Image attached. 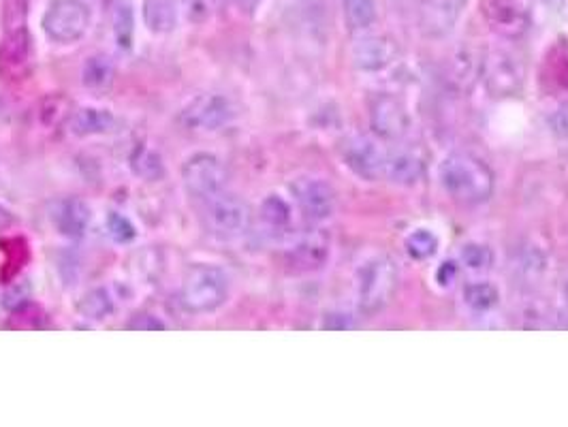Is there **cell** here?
Masks as SVG:
<instances>
[{
  "label": "cell",
  "mask_w": 568,
  "mask_h": 427,
  "mask_svg": "<svg viewBox=\"0 0 568 427\" xmlns=\"http://www.w3.org/2000/svg\"><path fill=\"white\" fill-rule=\"evenodd\" d=\"M438 182L443 191L462 205H479L494 193V173L479 156L453 152L438 165Z\"/></svg>",
  "instance_id": "6da1fadb"
},
{
  "label": "cell",
  "mask_w": 568,
  "mask_h": 427,
  "mask_svg": "<svg viewBox=\"0 0 568 427\" xmlns=\"http://www.w3.org/2000/svg\"><path fill=\"white\" fill-rule=\"evenodd\" d=\"M231 278L220 265L197 263L186 272L180 289L182 306L193 314H212L227 304Z\"/></svg>",
  "instance_id": "7a4b0ae2"
},
{
  "label": "cell",
  "mask_w": 568,
  "mask_h": 427,
  "mask_svg": "<svg viewBox=\"0 0 568 427\" xmlns=\"http://www.w3.org/2000/svg\"><path fill=\"white\" fill-rule=\"evenodd\" d=\"M398 267L387 255L368 257L355 272V297L361 312L383 310L398 289Z\"/></svg>",
  "instance_id": "3957f363"
},
{
  "label": "cell",
  "mask_w": 568,
  "mask_h": 427,
  "mask_svg": "<svg viewBox=\"0 0 568 427\" xmlns=\"http://www.w3.org/2000/svg\"><path fill=\"white\" fill-rule=\"evenodd\" d=\"M92 24V7L86 0H50L43 13V33L58 45L82 41Z\"/></svg>",
  "instance_id": "277c9868"
},
{
  "label": "cell",
  "mask_w": 568,
  "mask_h": 427,
  "mask_svg": "<svg viewBox=\"0 0 568 427\" xmlns=\"http://www.w3.org/2000/svg\"><path fill=\"white\" fill-rule=\"evenodd\" d=\"M182 182L186 193L205 205L218 195L227 193L229 173L216 154L197 152L186 158L182 167Z\"/></svg>",
  "instance_id": "5b68a950"
},
{
  "label": "cell",
  "mask_w": 568,
  "mask_h": 427,
  "mask_svg": "<svg viewBox=\"0 0 568 427\" xmlns=\"http://www.w3.org/2000/svg\"><path fill=\"white\" fill-rule=\"evenodd\" d=\"M235 118V107L218 92H203L193 97L180 112V122L188 131L216 133Z\"/></svg>",
  "instance_id": "8992f818"
},
{
  "label": "cell",
  "mask_w": 568,
  "mask_h": 427,
  "mask_svg": "<svg viewBox=\"0 0 568 427\" xmlns=\"http://www.w3.org/2000/svg\"><path fill=\"white\" fill-rule=\"evenodd\" d=\"M483 84L487 92L496 99H509L517 97L526 82V69L524 62L511 52H492L481 65Z\"/></svg>",
  "instance_id": "52a82bcc"
},
{
  "label": "cell",
  "mask_w": 568,
  "mask_h": 427,
  "mask_svg": "<svg viewBox=\"0 0 568 427\" xmlns=\"http://www.w3.org/2000/svg\"><path fill=\"white\" fill-rule=\"evenodd\" d=\"M205 220L218 240H235L246 233L250 225L248 205L235 195L223 193L205 203Z\"/></svg>",
  "instance_id": "ba28073f"
},
{
  "label": "cell",
  "mask_w": 568,
  "mask_h": 427,
  "mask_svg": "<svg viewBox=\"0 0 568 427\" xmlns=\"http://www.w3.org/2000/svg\"><path fill=\"white\" fill-rule=\"evenodd\" d=\"M340 154L344 165L361 180L374 182L385 173L387 150L372 137L366 135L346 137L340 146Z\"/></svg>",
  "instance_id": "9c48e42d"
},
{
  "label": "cell",
  "mask_w": 568,
  "mask_h": 427,
  "mask_svg": "<svg viewBox=\"0 0 568 427\" xmlns=\"http://www.w3.org/2000/svg\"><path fill=\"white\" fill-rule=\"evenodd\" d=\"M291 193L299 212H302L310 223H325V220H329L336 212V191L323 178H297L291 184Z\"/></svg>",
  "instance_id": "30bf717a"
},
{
  "label": "cell",
  "mask_w": 568,
  "mask_h": 427,
  "mask_svg": "<svg viewBox=\"0 0 568 427\" xmlns=\"http://www.w3.org/2000/svg\"><path fill=\"white\" fill-rule=\"evenodd\" d=\"M92 212L80 197H62L50 205V223L67 240H82L90 229Z\"/></svg>",
  "instance_id": "8fae6325"
},
{
  "label": "cell",
  "mask_w": 568,
  "mask_h": 427,
  "mask_svg": "<svg viewBox=\"0 0 568 427\" xmlns=\"http://www.w3.org/2000/svg\"><path fill=\"white\" fill-rule=\"evenodd\" d=\"M30 58H33V39L28 28L5 33L0 41V75L5 79H20L30 67Z\"/></svg>",
  "instance_id": "7c38bea8"
},
{
  "label": "cell",
  "mask_w": 568,
  "mask_h": 427,
  "mask_svg": "<svg viewBox=\"0 0 568 427\" xmlns=\"http://www.w3.org/2000/svg\"><path fill=\"white\" fill-rule=\"evenodd\" d=\"M485 18L504 37H519L528 28V9L524 0H485Z\"/></svg>",
  "instance_id": "4fadbf2b"
},
{
  "label": "cell",
  "mask_w": 568,
  "mask_h": 427,
  "mask_svg": "<svg viewBox=\"0 0 568 427\" xmlns=\"http://www.w3.org/2000/svg\"><path fill=\"white\" fill-rule=\"evenodd\" d=\"M353 65L364 73H376L387 69L398 56L396 45L381 35H364L353 45Z\"/></svg>",
  "instance_id": "5bb4252c"
},
{
  "label": "cell",
  "mask_w": 568,
  "mask_h": 427,
  "mask_svg": "<svg viewBox=\"0 0 568 427\" xmlns=\"http://www.w3.org/2000/svg\"><path fill=\"white\" fill-rule=\"evenodd\" d=\"M372 126L378 135L400 139L410 131V114L402 101L381 97L372 105Z\"/></svg>",
  "instance_id": "9a60e30c"
},
{
  "label": "cell",
  "mask_w": 568,
  "mask_h": 427,
  "mask_svg": "<svg viewBox=\"0 0 568 427\" xmlns=\"http://www.w3.org/2000/svg\"><path fill=\"white\" fill-rule=\"evenodd\" d=\"M116 129V116L107 107L84 105L69 118V133L75 137H97Z\"/></svg>",
  "instance_id": "2e32d148"
},
{
  "label": "cell",
  "mask_w": 568,
  "mask_h": 427,
  "mask_svg": "<svg viewBox=\"0 0 568 427\" xmlns=\"http://www.w3.org/2000/svg\"><path fill=\"white\" fill-rule=\"evenodd\" d=\"M425 173V163L423 158L406 148H398L387 152V161H385V173L393 184L398 186H415Z\"/></svg>",
  "instance_id": "e0dca14e"
},
{
  "label": "cell",
  "mask_w": 568,
  "mask_h": 427,
  "mask_svg": "<svg viewBox=\"0 0 568 427\" xmlns=\"http://www.w3.org/2000/svg\"><path fill=\"white\" fill-rule=\"evenodd\" d=\"M329 257V244L321 237H306L289 252V265L295 272H317Z\"/></svg>",
  "instance_id": "ac0fdd59"
},
{
  "label": "cell",
  "mask_w": 568,
  "mask_h": 427,
  "mask_svg": "<svg viewBox=\"0 0 568 427\" xmlns=\"http://www.w3.org/2000/svg\"><path fill=\"white\" fill-rule=\"evenodd\" d=\"M144 22L150 33L169 35L180 24L178 0H146Z\"/></svg>",
  "instance_id": "d6986e66"
},
{
  "label": "cell",
  "mask_w": 568,
  "mask_h": 427,
  "mask_svg": "<svg viewBox=\"0 0 568 427\" xmlns=\"http://www.w3.org/2000/svg\"><path fill=\"white\" fill-rule=\"evenodd\" d=\"M466 5L468 0H436L430 9H425V26L430 28L432 35L447 33Z\"/></svg>",
  "instance_id": "ffe728a7"
},
{
  "label": "cell",
  "mask_w": 568,
  "mask_h": 427,
  "mask_svg": "<svg viewBox=\"0 0 568 427\" xmlns=\"http://www.w3.org/2000/svg\"><path fill=\"white\" fill-rule=\"evenodd\" d=\"M112 30L116 45L122 50H131L135 41V13L133 0H116L112 9Z\"/></svg>",
  "instance_id": "44dd1931"
},
{
  "label": "cell",
  "mask_w": 568,
  "mask_h": 427,
  "mask_svg": "<svg viewBox=\"0 0 568 427\" xmlns=\"http://www.w3.org/2000/svg\"><path fill=\"white\" fill-rule=\"evenodd\" d=\"M77 310H80L84 319L99 323V321H105L114 314L116 302H114L112 293H109L105 287H94L80 299Z\"/></svg>",
  "instance_id": "7402d4cb"
},
{
  "label": "cell",
  "mask_w": 568,
  "mask_h": 427,
  "mask_svg": "<svg viewBox=\"0 0 568 427\" xmlns=\"http://www.w3.org/2000/svg\"><path fill=\"white\" fill-rule=\"evenodd\" d=\"M114 62L109 60L107 56L94 54L90 56L84 67H82V84L90 90H107L109 86L114 84Z\"/></svg>",
  "instance_id": "603a6c76"
},
{
  "label": "cell",
  "mask_w": 568,
  "mask_h": 427,
  "mask_svg": "<svg viewBox=\"0 0 568 427\" xmlns=\"http://www.w3.org/2000/svg\"><path fill=\"white\" fill-rule=\"evenodd\" d=\"M342 13L346 26H349L353 33H364V30L374 26L378 18L374 0H342Z\"/></svg>",
  "instance_id": "cb8c5ba5"
},
{
  "label": "cell",
  "mask_w": 568,
  "mask_h": 427,
  "mask_svg": "<svg viewBox=\"0 0 568 427\" xmlns=\"http://www.w3.org/2000/svg\"><path fill=\"white\" fill-rule=\"evenodd\" d=\"M500 302V291L487 280L468 282L464 287V304L475 312H487Z\"/></svg>",
  "instance_id": "d4e9b609"
},
{
  "label": "cell",
  "mask_w": 568,
  "mask_h": 427,
  "mask_svg": "<svg viewBox=\"0 0 568 427\" xmlns=\"http://www.w3.org/2000/svg\"><path fill=\"white\" fill-rule=\"evenodd\" d=\"M261 218H263V223L267 227H272V229H284V227H289L291 225V205L289 201L280 197V195H270V197H265L263 203H261Z\"/></svg>",
  "instance_id": "484cf974"
},
{
  "label": "cell",
  "mask_w": 568,
  "mask_h": 427,
  "mask_svg": "<svg viewBox=\"0 0 568 427\" xmlns=\"http://www.w3.org/2000/svg\"><path fill=\"white\" fill-rule=\"evenodd\" d=\"M438 235L430 229H415L406 237V252L417 261H425L436 255Z\"/></svg>",
  "instance_id": "4316f807"
},
{
  "label": "cell",
  "mask_w": 568,
  "mask_h": 427,
  "mask_svg": "<svg viewBox=\"0 0 568 427\" xmlns=\"http://www.w3.org/2000/svg\"><path fill=\"white\" fill-rule=\"evenodd\" d=\"M133 171L141 180H159L163 176V158L159 156V152L152 150V148H139L133 156V163H131Z\"/></svg>",
  "instance_id": "83f0119b"
},
{
  "label": "cell",
  "mask_w": 568,
  "mask_h": 427,
  "mask_svg": "<svg viewBox=\"0 0 568 427\" xmlns=\"http://www.w3.org/2000/svg\"><path fill=\"white\" fill-rule=\"evenodd\" d=\"M105 229L116 244H131L137 240L139 233L133 220L129 216H124L122 212H109L105 218Z\"/></svg>",
  "instance_id": "f1b7e54d"
},
{
  "label": "cell",
  "mask_w": 568,
  "mask_h": 427,
  "mask_svg": "<svg viewBox=\"0 0 568 427\" xmlns=\"http://www.w3.org/2000/svg\"><path fill=\"white\" fill-rule=\"evenodd\" d=\"M462 263L472 272H485L494 265V252L485 244L470 242L462 248Z\"/></svg>",
  "instance_id": "f546056e"
},
{
  "label": "cell",
  "mask_w": 568,
  "mask_h": 427,
  "mask_svg": "<svg viewBox=\"0 0 568 427\" xmlns=\"http://www.w3.org/2000/svg\"><path fill=\"white\" fill-rule=\"evenodd\" d=\"M30 0H3V28L5 33L26 28Z\"/></svg>",
  "instance_id": "4dcf8cb0"
},
{
  "label": "cell",
  "mask_w": 568,
  "mask_h": 427,
  "mask_svg": "<svg viewBox=\"0 0 568 427\" xmlns=\"http://www.w3.org/2000/svg\"><path fill=\"white\" fill-rule=\"evenodd\" d=\"M28 299H30V289H28V284L22 282V284H15V287H11L5 293L3 302L11 312H18V310L28 306Z\"/></svg>",
  "instance_id": "1f68e13d"
},
{
  "label": "cell",
  "mask_w": 568,
  "mask_h": 427,
  "mask_svg": "<svg viewBox=\"0 0 568 427\" xmlns=\"http://www.w3.org/2000/svg\"><path fill=\"white\" fill-rule=\"evenodd\" d=\"M126 327L135 329V331H165L167 329V325L156 314H137Z\"/></svg>",
  "instance_id": "d6a6232c"
},
{
  "label": "cell",
  "mask_w": 568,
  "mask_h": 427,
  "mask_svg": "<svg viewBox=\"0 0 568 427\" xmlns=\"http://www.w3.org/2000/svg\"><path fill=\"white\" fill-rule=\"evenodd\" d=\"M549 126H551V131H554L558 137L568 139V105L558 107L556 112L551 114Z\"/></svg>",
  "instance_id": "836d02e7"
},
{
  "label": "cell",
  "mask_w": 568,
  "mask_h": 427,
  "mask_svg": "<svg viewBox=\"0 0 568 427\" xmlns=\"http://www.w3.org/2000/svg\"><path fill=\"white\" fill-rule=\"evenodd\" d=\"M321 327L323 329H351L353 319H351V314H346V312H329Z\"/></svg>",
  "instance_id": "e575fe53"
},
{
  "label": "cell",
  "mask_w": 568,
  "mask_h": 427,
  "mask_svg": "<svg viewBox=\"0 0 568 427\" xmlns=\"http://www.w3.org/2000/svg\"><path fill=\"white\" fill-rule=\"evenodd\" d=\"M457 276V265L453 261H447L438 267V272H436V280L440 287H447V284H451Z\"/></svg>",
  "instance_id": "d590c367"
},
{
  "label": "cell",
  "mask_w": 568,
  "mask_h": 427,
  "mask_svg": "<svg viewBox=\"0 0 568 427\" xmlns=\"http://www.w3.org/2000/svg\"><path fill=\"white\" fill-rule=\"evenodd\" d=\"M13 223H15L13 212L9 208H5L3 203H0V233L7 231L9 227H13Z\"/></svg>",
  "instance_id": "8d00e7d4"
},
{
  "label": "cell",
  "mask_w": 568,
  "mask_h": 427,
  "mask_svg": "<svg viewBox=\"0 0 568 427\" xmlns=\"http://www.w3.org/2000/svg\"><path fill=\"white\" fill-rule=\"evenodd\" d=\"M248 9H257L261 5V0H244Z\"/></svg>",
  "instance_id": "74e56055"
},
{
  "label": "cell",
  "mask_w": 568,
  "mask_h": 427,
  "mask_svg": "<svg viewBox=\"0 0 568 427\" xmlns=\"http://www.w3.org/2000/svg\"><path fill=\"white\" fill-rule=\"evenodd\" d=\"M547 3H551V5H554V3H560V0H547Z\"/></svg>",
  "instance_id": "f35d334b"
},
{
  "label": "cell",
  "mask_w": 568,
  "mask_h": 427,
  "mask_svg": "<svg viewBox=\"0 0 568 427\" xmlns=\"http://www.w3.org/2000/svg\"><path fill=\"white\" fill-rule=\"evenodd\" d=\"M566 299H568V284H566Z\"/></svg>",
  "instance_id": "ab89813d"
}]
</instances>
